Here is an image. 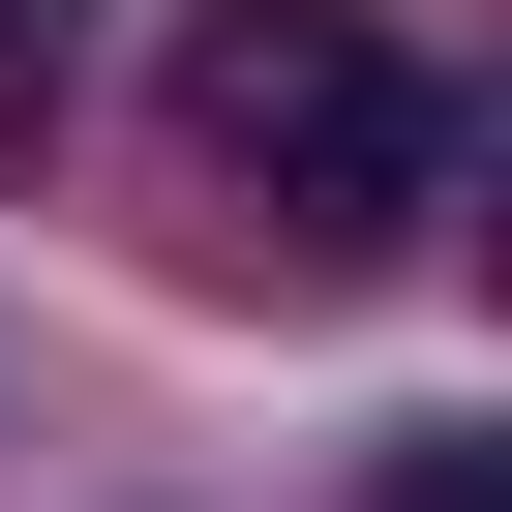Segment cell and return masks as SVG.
<instances>
[{"label": "cell", "instance_id": "obj_1", "mask_svg": "<svg viewBox=\"0 0 512 512\" xmlns=\"http://www.w3.org/2000/svg\"><path fill=\"white\" fill-rule=\"evenodd\" d=\"M151 91H181L211 241H272V272H392L452 211V91H422V31H362V0H211Z\"/></svg>", "mask_w": 512, "mask_h": 512}, {"label": "cell", "instance_id": "obj_2", "mask_svg": "<svg viewBox=\"0 0 512 512\" xmlns=\"http://www.w3.org/2000/svg\"><path fill=\"white\" fill-rule=\"evenodd\" d=\"M362 512H512V482H482V422H422V452H392Z\"/></svg>", "mask_w": 512, "mask_h": 512}]
</instances>
